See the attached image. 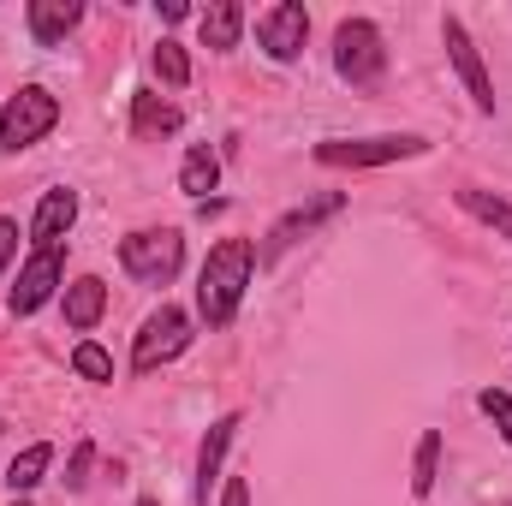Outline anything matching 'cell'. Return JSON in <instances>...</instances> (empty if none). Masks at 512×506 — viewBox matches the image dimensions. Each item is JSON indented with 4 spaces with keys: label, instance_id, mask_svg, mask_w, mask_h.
<instances>
[{
    "label": "cell",
    "instance_id": "cell-27",
    "mask_svg": "<svg viewBox=\"0 0 512 506\" xmlns=\"http://www.w3.org/2000/svg\"><path fill=\"white\" fill-rule=\"evenodd\" d=\"M185 12H191V6H185V0H161V18H167V24H179V18H185Z\"/></svg>",
    "mask_w": 512,
    "mask_h": 506
},
{
    "label": "cell",
    "instance_id": "cell-2",
    "mask_svg": "<svg viewBox=\"0 0 512 506\" xmlns=\"http://www.w3.org/2000/svg\"><path fill=\"white\" fill-rule=\"evenodd\" d=\"M334 72L352 84V90H382L387 78V42L370 18H346L334 30Z\"/></svg>",
    "mask_w": 512,
    "mask_h": 506
},
{
    "label": "cell",
    "instance_id": "cell-14",
    "mask_svg": "<svg viewBox=\"0 0 512 506\" xmlns=\"http://www.w3.org/2000/svg\"><path fill=\"white\" fill-rule=\"evenodd\" d=\"M102 310H108V286H102L96 274H78V280L66 286V322H72L78 334H90V328L102 322Z\"/></svg>",
    "mask_w": 512,
    "mask_h": 506
},
{
    "label": "cell",
    "instance_id": "cell-4",
    "mask_svg": "<svg viewBox=\"0 0 512 506\" xmlns=\"http://www.w3.org/2000/svg\"><path fill=\"white\" fill-rule=\"evenodd\" d=\"M429 155V137H322L316 143V161L322 167H387V161H417Z\"/></svg>",
    "mask_w": 512,
    "mask_h": 506
},
{
    "label": "cell",
    "instance_id": "cell-19",
    "mask_svg": "<svg viewBox=\"0 0 512 506\" xmlns=\"http://www.w3.org/2000/svg\"><path fill=\"white\" fill-rule=\"evenodd\" d=\"M435 477H441V429H423V441H417V465H411V495L429 501V495H435Z\"/></svg>",
    "mask_w": 512,
    "mask_h": 506
},
{
    "label": "cell",
    "instance_id": "cell-24",
    "mask_svg": "<svg viewBox=\"0 0 512 506\" xmlns=\"http://www.w3.org/2000/svg\"><path fill=\"white\" fill-rule=\"evenodd\" d=\"M90 465H96V447L78 441V447H72V465H66V489H84V483H90Z\"/></svg>",
    "mask_w": 512,
    "mask_h": 506
},
{
    "label": "cell",
    "instance_id": "cell-5",
    "mask_svg": "<svg viewBox=\"0 0 512 506\" xmlns=\"http://www.w3.org/2000/svg\"><path fill=\"white\" fill-rule=\"evenodd\" d=\"M185 346H191V316H185L179 304H161V310L137 328V340H131V370H137V376H149V370L173 364Z\"/></svg>",
    "mask_w": 512,
    "mask_h": 506
},
{
    "label": "cell",
    "instance_id": "cell-1",
    "mask_svg": "<svg viewBox=\"0 0 512 506\" xmlns=\"http://www.w3.org/2000/svg\"><path fill=\"white\" fill-rule=\"evenodd\" d=\"M251 268H256L251 239H221L203 256V268H197V310H203L209 328H233V316L245 304V286H251Z\"/></svg>",
    "mask_w": 512,
    "mask_h": 506
},
{
    "label": "cell",
    "instance_id": "cell-8",
    "mask_svg": "<svg viewBox=\"0 0 512 506\" xmlns=\"http://www.w3.org/2000/svg\"><path fill=\"white\" fill-rule=\"evenodd\" d=\"M441 42H447V60H453V72L465 78V90H471L477 114H495V84H489V66H483V54H477L471 30H465L459 18H447V24H441Z\"/></svg>",
    "mask_w": 512,
    "mask_h": 506
},
{
    "label": "cell",
    "instance_id": "cell-28",
    "mask_svg": "<svg viewBox=\"0 0 512 506\" xmlns=\"http://www.w3.org/2000/svg\"><path fill=\"white\" fill-rule=\"evenodd\" d=\"M12 506H30V501H24V495H18V501H12Z\"/></svg>",
    "mask_w": 512,
    "mask_h": 506
},
{
    "label": "cell",
    "instance_id": "cell-7",
    "mask_svg": "<svg viewBox=\"0 0 512 506\" xmlns=\"http://www.w3.org/2000/svg\"><path fill=\"white\" fill-rule=\"evenodd\" d=\"M256 42H262V54L268 60H298L304 54V42H310V12L298 6V0H274L268 12H256Z\"/></svg>",
    "mask_w": 512,
    "mask_h": 506
},
{
    "label": "cell",
    "instance_id": "cell-26",
    "mask_svg": "<svg viewBox=\"0 0 512 506\" xmlns=\"http://www.w3.org/2000/svg\"><path fill=\"white\" fill-rule=\"evenodd\" d=\"M221 506H251V483H245V477H233V483L221 489Z\"/></svg>",
    "mask_w": 512,
    "mask_h": 506
},
{
    "label": "cell",
    "instance_id": "cell-9",
    "mask_svg": "<svg viewBox=\"0 0 512 506\" xmlns=\"http://www.w3.org/2000/svg\"><path fill=\"white\" fill-rule=\"evenodd\" d=\"M66 280V262H60V245L48 251H30V262L18 268V286H12V316H30L54 298V286Z\"/></svg>",
    "mask_w": 512,
    "mask_h": 506
},
{
    "label": "cell",
    "instance_id": "cell-10",
    "mask_svg": "<svg viewBox=\"0 0 512 506\" xmlns=\"http://www.w3.org/2000/svg\"><path fill=\"white\" fill-rule=\"evenodd\" d=\"M340 209H346V197H340V191H322L316 203H298L292 215H280V221L268 227V239H262L256 262H274V256L286 251V245H298V239H304V233H310L316 221H328V215H340Z\"/></svg>",
    "mask_w": 512,
    "mask_h": 506
},
{
    "label": "cell",
    "instance_id": "cell-21",
    "mask_svg": "<svg viewBox=\"0 0 512 506\" xmlns=\"http://www.w3.org/2000/svg\"><path fill=\"white\" fill-rule=\"evenodd\" d=\"M149 60H155V72H161V84H173V90H185V84H191V60H185V48H179V42H167V36H161Z\"/></svg>",
    "mask_w": 512,
    "mask_h": 506
},
{
    "label": "cell",
    "instance_id": "cell-17",
    "mask_svg": "<svg viewBox=\"0 0 512 506\" xmlns=\"http://www.w3.org/2000/svg\"><path fill=\"white\" fill-rule=\"evenodd\" d=\"M203 48H239V30H245V6L239 0H215L203 6Z\"/></svg>",
    "mask_w": 512,
    "mask_h": 506
},
{
    "label": "cell",
    "instance_id": "cell-15",
    "mask_svg": "<svg viewBox=\"0 0 512 506\" xmlns=\"http://www.w3.org/2000/svg\"><path fill=\"white\" fill-rule=\"evenodd\" d=\"M179 126H185V120H179V108H173V102H161V96H149V90H137V96H131V137H143V143H149V137H173Z\"/></svg>",
    "mask_w": 512,
    "mask_h": 506
},
{
    "label": "cell",
    "instance_id": "cell-6",
    "mask_svg": "<svg viewBox=\"0 0 512 506\" xmlns=\"http://www.w3.org/2000/svg\"><path fill=\"white\" fill-rule=\"evenodd\" d=\"M54 126H60V102H54L42 84H24V90L0 108V143H6V149H30V143H42Z\"/></svg>",
    "mask_w": 512,
    "mask_h": 506
},
{
    "label": "cell",
    "instance_id": "cell-12",
    "mask_svg": "<svg viewBox=\"0 0 512 506\" xmlns=\"http://www.w3.org/2000/svg\"><path fill=\"white\" fill-rule=\"evenodd\" d=\"M30 36L42 42V48H60L72 30H78V18H84V0H30Z\"/></svg>",
    "mask_w": 512,
    "mask_h": 506
},
{
    "label": "cell",
    "instance_id": "cell-18",
    "mask_svg": "<svg viewBox=\"0 0 512 506\" xmlns=\"http://www.w3.org/2000/svg\"><path fill=\"white\" fill-rule=\"evenodd\" d=\"M459 209H465L471 221L495 227V233H501V239L512 245V203H507V197H495V191H477V185H465V191H459Z\"/></svg>",
    "mask_w": 512,
    "mask_h": 506
},
{
    "label": "cell",
    "instance_id": "cell-11",
    "mask_svg": "<svg viewBox=\"0 0 512 506\" xmlns=\"http://www.w3.org/2000/svg\"><path fill=\"white\" fill-rule=\"evenodd\" d=\"M72 221H78V191H42V203H36V221H30V239H36V251H48V245H60L66 233H72Z\"/></svg>",
    "mask_w": 512,
    "mask_h": 506
},
{
    "label": "cell",
    "instance_id": "cell-25",
    "mask_svg": "<svg viewBox=\"0 0 512 506\" xmlns=\"http://www.w3.org/2000/svg\"><path fill=\"white\" fill-rule=\"evenodd\" d=\"M12 256H18V221H6V215H0V268H6Z\"/></svg>",
    "mask_w": 512,
    "mask_h": 506
},
{
    "label": "cell",
    "instance_id": "cell-3",
    "mask_svg": "<svg viewBox=\"0 0 512 506\" xmlns=\"http://www.w3.org/2000/svg\"><path fill=\"white\" fill-rule=\"evenodd\" d=\"M120 262L137 286H167L185 268V239H179V227H143V233L120 239Z\"/></svg>",
    "mask_w": 512,
    "mask_h": 506
},
{
    "label": "cell",
    "instance_id": "cell-22",
    "mask_svg": "<svg viewBox=\"0 0 512 506\" xmlns=\"http://www.w3.org/2000/svg\"><path fill=\"white\" fill-rule=\"evenodd\" d=\"M72 370L84 381H114V358L96 346V340H78V352H72Z\"/></svg>",
    "mask_w": 512,
    "mask_h": 506
},
{
    "label": "cell",
    "instance_id": "cell-23",
    "mask_svg": "<svg viewBox=\"0 0 512 506\" xmlns=\"http://www.w3.org/2000/svg\"><path fill=\"white\" fill-rule=\"evenodd\" d=\"M477 405L495 417V429L512 441V393H501V387H483V393H477Z\"/></svg>",
    "mask_w": 512,
    "mask_h": 506
},
{
    "label": "cell",
    "instance_id": "cell-13",
    "mask_svg": "<svg viewBox=\"0 0 512 506\" xmlns=\"http://www.w3.org/2000/svg\"><path fill=\"white\" fill-rule=\"evenodd\" d=\"M233 435H239V417H221V423H209V435H203V453H197V506H209V489H215V477H221V459H227Z\"/></svg>",
    "mask_w": 512,
    "mask_h": 506
},
{
    "label": "cell",
    "instance_id": "cell-20",
    "mask_svg": "<svg viewBox=\"0 0 512 506\" xmlns=\"http://www.w3.org/2000/svg\"><path fill=\"white\" fill-rule=\"evenodd\" d=\"M48 465H54V447L48 441H36V447H24L18 459H12V471H6V483H12V495H30L42 477H48Z\"/></svg>",
    "mask_w": 512,
    "mask_h": 506
},
{
    "label": "cell",
    "instance_id": "cell-29",
    "mask_svg": "<svg viewBox=\"0 0 512 506\" xmlns=\"http://www.w3.org/2000/svg\"><path fill=\"white\" fill-rule=\"evenodd\" d=\"M137 506H155V501H137Z\"/></svg>",
    "mask_w": 512,
    "mask_h": 506
},
{
    "label": "cell",
    "instance_id": "cell-16",
    "mask_svg": "<svg viewBox=\"0 0 512 506\" xmlns=\"http://www.w3.org/2000/svg\"><path fill=\"white\" fill-rule=\"evenodd\" d=\"M215 185H221V155H215L209 143H191V149H185V161H179V191L203 203Z\"/></svg>",
    "mask_w": 512,
    "mask_h": 506
}]
</instances>
